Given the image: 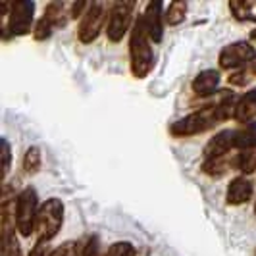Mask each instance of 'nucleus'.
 I'll return each mask as SVG.
<instances>
[{
	"label": "nucleus",
	"instance_id": "nucleus-1",
	"mask_svg": "<svg viewBox=\"0 0 256 256\" xmlns=\"http://www.w3.org/2000/svg\"><path fill=\"white\" fill-rule=\"evenodd\" d=\"M239 98H235L231 92H226L216 104H210L204 108H198L191 112L189 116L181 118L178 122L172 124L170 133L174 137H192V135H200L208 129H212L214 126H218L222 122L230 120L235 114V104Z\"/></svg>",
	"mask_w": 256,
	"mask_h": 256
},
{
	"label": "nucleus",
	"instance_id": "nucleus-2",
	"mask_svg": "<svg viewBox=\"0 0 256 256\" xmlns=\"http://www.w3.org/2000/svg\"><path fill=\"white\" fill-rule=\"evenodd\" d=\"M129 66L133 77L137 79H144L154 68L152 40L141 18L133 22V27L129 31Z\"/></svg>",
	"mask_w": 256,
	"mask_h": 256
},
{
	"label": "nucleus",
	"instance_id": "nucleus-3",
	"mask_svg": "<svg viewBox=\"0 0 256 256\" xmlns=\"http://www.w3.org/2000/svg\"><path fill=\"white\" fill-rule=\"evenodd\" d=\"M2 18L6 20L2 24V35L8 37H22L29 31L33 33L31 24H33V14H35V2L33 0H20L12 4H2Z\"/></svg>",
	"mask_w": 256,
	"mask_h": 256
},
{
	"label": "nucleus",
	"instance_id": "nucleus-4",
	"mask_svg": "<svg viewBox=\"0 0 256 256\" xmlns=\"http://www.w3.org/2000/svg\"><path fill=\"white\" fill-rule=\"evenodd\" d=\"M64 202L60 198H48L38 208L37 224H35V235L37 241H46L50 243L58 235L64 224Z\"/></svg>",
	"mask_w": 256,
	"mask_h": 256
},
{
	"label": "nucleus",
	"instance_id": "nucleus-5",
	"mask_svg": "<svg viewBox=\"0 0 256 256\" xmlns=\"http://www.w3.org/2000/svg\"><path fill=\"white\" fill-rule=\"evenodd\" d=\"M38 198L35 189L26 187L22 192H18V202H16V224L22 237H31L35 233V224L38 216Z\"/></svg>",
	"mask_w": 256,
	"mask_h": 256
},
{
	"label": "nucleus",
	"instance_id": "nucleus-6",
	"mask_svg": "<svg viewBox=\"0 0 256 256\" xmlns=\"http://www.w3.org/2000/svg\"><path fill=\"white\" fill-rule=\"evenodd\" d=\"M108 12H110V6H106L102 2H90L89 10L79 20V27H77V38L83 44H90L98 38L104 24L108 22Z\"/></svg>",
	"mask_w": 256,
	"mask_h": 256
},
{
	"label": "nucleus",
	"instance_id": "nucleus-7",
	"mask_svg": "<svg viewBox=\"0 0 256 256\" xmlns=\"http://www.w3.org/2000/svg\"><path fill=\"white\" fill-rule=\"evenodd\" d=\"M256 60V48L248 40H235L231 44H226L218 56L220 70L237 72L243 66L252 64Z\"/></svg>",
	"mask_w": 256,
	"mask_h": 256
},
{
	"label": "nucleus",
	"instance_id": "nucleus-8",
	"mask_svg": "<svg viewBox=\"0 0 256 256\" xmlns=\"http://www.w3.org/2000/svg\"><path fill=\"white\" fill-rule=\"evenodd\" d=\"M135 10V2H112L110 12H108V22H106V37L112 42H120L124 35L129 31L131 18Z\"/></svg>",
	"mask_w": 256,
	"mask_h": 256
},
{
	"label": "nucleus",
	"instance_id": "nucleus-9",
	"mask_svg": "<svg viewBox=\"0 0 256 256\" xmlns=\"http://www.w3.org/2000/svg\"><path fill=\"white\" fill-rule=\"evenodd\" d=\"M142 24L146 27V33L152 42H160L164 37V12L160 2H148L141 16Z\"/></svg>",
	"mask_w": 256,
	"mask_h": 256
},
{
	"label": "nucleus",
	"instance_id": "nucleus-10",
	"mask_svg": "<svg viewBox=\"0 0 256 256\" xmlns=\"http://www.w3.org/2000/svg\"><path fill=\"white\" fill-rule=\"evenodd\" d=\"M231 148H235V131L231 129H224L216 133L204 146V160H212V158H220L230 154Z\"/></svg>",
	"mask_w": 256,
	"mask_h": 256
},
{
	"label": "nucleus",
	"instance_id": "nucleus-11",
	"mask_svg": "<svg viewBox=\"0 0 256 256\" xmlns=\"http://www.w3.org/2000/svg\"><path fill=\"white\" fill-rule=\"evenodd\" d=\"M254 194V185L250 183V180H246L244 176L231 180L228 192H226V200L230 206H241L244 202H248Z\"/></svg>",
	"mask_w": 256,
	"mask_h": 256
},
{
	"label": "nucleus",
	"instance_id": "nucleus-12",
	"mask_svg": "<svg viewBox=\"0 0 256 256\" xmlns=\"http://www.w3.org/2000/svg\"><path fill=\"white\" fill-rule=\"evenodd\" d=\"M233 120L239 124H252L256 120V89L244 92L243 96H239V100L235 104V114Z\"/></svg>",
	"mask_w": 256,
	"mask_h": 256
},
{
	"label": "nucleus",
	"instance_id": "nucleus-13",
	"mask_svg": "<svg viewBox=\"0 0 256 256\" xmlns=\"http://www.w3.org/2000/svg\"><path fill=\"white\" fill-rule=\"evenodd\" d=\"M218 85H220L218 70H204V72L196 74V77L192 79L191 89L198 96H208V94H212L214 90L218 89Z\"/></svg>",
	"mask_w": 256,
	"mask_h": 256
},
{
	"label": "nucleus",
	"instance_id": "nucleus-14",
	"mask_svg": "<svg viewBox=\"0 0 256 256\" xmlns=\"http://www.w3.org/2000/svg\"><path fill=\"white\" fill-rule=\"evenodd\" d=\"M231 168L237 170V154L231 158V154H226V156H220V158H212V160H204L202 162V172L210 178H222L230 172Z\"/></svg>",
	"mask_w": 256,
	"mask_h": 256
},
{
	"label": "nucleus",
	"instance_id": "nucleus-15",
	"mask_svg": "<svg viewBox=\"0 0 256 256\" xmlns=\"http://www.w3.org/2000/svg\"><path fill=\"white\" fill-rule=\"evenodd\" d=\"M187 10H189V6H187V2H183V0H174V2H170L166 8V12H164V24L170 27H176L183 24L185 22V16H187Z\"/></svg>",
	"mask_w": 256,
	"mask_h": 256
},
{
	"label": "nucleus",
	"instance_id": "nucleus-16",
	"mask_svg": "<svg viewBox=\"0 0 256 256\" xmlns=\"http://www.w3.org/2000/svg\"><path fill=\"white\" fill-rule=\"evenodd\" d=\"M252 146H256V122L246 124L235 131V148L244 150V148H252Z\"/></svg>",
	"mask_w": 256,
	"mask_h": 256
},
{
	"label": "nucleus",
	"instance_id": "nucleus-17",
	"mask_svg": "<svg viewBox=\"0 0 256 256\" xmlns=\"http://www.w3.org/2000/svg\"><path fill=\"white\" fill-rule=\"evenodd\" d=\"M230 12L239 22H256V2H230Z\"/></svg>",
	"mask_w": 256,
	"mask_h": 256
},
{
	"label": "nucleus",
	"instance_id": "nucleus-18",
	"mask_svg": "<svg viewBox=\"0 0 256 256\" xmlns=\"http://www.w3.org/2000/svg\"><path fill=\"white\" fill-rule=\"evenodd\" d=\"M237 170L241 174H246V176L256 172V146L237 152Z\"/></svg>",
	"mask_w": 256,
	"mask_h": 256
},
{
	"label": "nucleus",
	"instance_id": "nucleus-19",
	"mask_svg": "<svg viewBox=\"0 0 256 256\" xmlns=\"http://www.w3.org/2000/svg\"><path fill=\"white\" fill-rule=\"evenodd\" d=\"M66 10H68L66 4L52 2V4H48V6L44 8V18H46L48 22H52L54 27L66 26V16H70V14H66ZM70 18H72V16H70Z\"/></svg>",
	"mask_w": 256,
	"mask_h": 256
},
{
	"label": "nucleus",
	"instance_id": "nucleus-20",
	"mask_svg": "<svg viewBox=\"0 0 256 256\" xmlns=\"http://www.w3.org/2000/svg\"><path fill=\"white\" fill-rule=\"evenodd\" d=\"M42 166V156H40V148L38 146H29L24 154V170L29 176H35Z\"/></svg>",
	"mask_w": 256,
	"mask_h": 256
},
{
	"label": "nucleus",
	"instance_id": "nucleus-21",
	"mask_svg": "<svg viewBox=\"0 0 256 256\" xmlns=\"http://www.w3.org/2000/svg\"><path fill=\"white\" fill-rule=\"evenodd\" d=\"M104 256H137V248L129 241H116L110 244Z\"/></svg>",
	"mask_w": 256,
	"mask_h": 256
},
{
	"label": "nucleus",
	"instance_id": "nucleus-22",
	"mask_svg": "<svg viewBox=\"0 0 256 256\" xmlns=\"http://www.w3.org/2000/svg\"><path fill=\"white\" fill-rule=\"evenodd\" d=\"M83 246L76 241H66V243L58 244L54 250H50V256H81Z\"/></svg>",
	"mask_w": 256,
	"mask_h": 256
},
{
	"label": "nucleus",
	"instance_id": "nucleus-23",
	"mask_svg": "<svg viewBox=\"0 0 256 256\" xmlns=\"http://www.w3.org/2000/svg\"><path fill=\"white\" fill-rule=\"evenodd\" d=\"M52 29H54L52 22H48V20L42 16L37 24L33 26V37H35V40H46V38L52 35Z\"/></svg>",
	"mask_w": 256,
	"mask_h": 256
},
{
	"label": "nucleus",
	"instance_id": "nucleus-24",
	"mask_svg": "<svg viewBox=\"0 0 256 256\" xmlns=\"http://www.w3.org/2000/svg\"><path fill=\"white\" fill-rule=\"evenodd\" d=\"M0 256H24L22 254V248H20V243H18V239H16V235L2 239Z\"/></svg>",
	"mask_w": 256,
	"mask_h": 256
},
{
	"label": "nucleus",
	"instance_id": "nucleus-25",
	"mask_svg": "<svg viewBox=\"0 0 256 256\" xmlns=\"http://www.w3.org/2000/svg\"><path fill=\"white\" fill-rule=\"evenodd\" d=\"M10 166H12V148L8 139H2V178L4 180L10 174Z\"/></svg>",
	"mask_w": 256,
	"mask_h": 256
},
{
	"label": "nucleus",
	"instance_id": "nucleus-26",
	"mask_svg": "<svg viewBox=\"0 0 256 256\" xmlns=\"http://www.w3.org/2000/svg\"><path fill=\"white\" fill-rule=\"evenodd\" d=\"M230 85H235V87H244L248 83V74L244 70H237V72H231V76L228 77Z\"/></svg>",
	"mask_w": 256,
	"mask_h": 256
},
{
	"label": "nucleus",
	"instance_id": "nucleus-27",
	"mask_svg": "<svg viewBox=\"0 0 256 256\" xmlns=\"http://www.w3.org/2000/svg\"><path fill=\"white\" fill-rule=\"evenodd\" d=\"M98 250H100V243H98V237H90L89 241L83 246V252L81 256H98Z\"/></svg>",
	"mask_w": 256,
	"mask_h": 256
},
{
	"label": "nucleus",
	"instance_id": "nucleus-28",
	"mask_svg": "<svg viewBox=\"0 0 256 256\" xmlns=\"http://www.w3.org/2000/svg\"><path fill=\"white\" fill-rule=\"evenodd\" d=\"M29 256H50V252H48V243L46 241H37V243L31 246Z\"/></svg>",
	"mask_w": 256,
	"mask_h": 256
},
{
	"label": "nucleus",
	"instance_id": "nucleus-29",
	"mask_svg": "<svg viewBox=\"0 0 256 256\" xmlns=\"http://www.w3.org/2000/svg\"><path fill=\"white\" fill-rule=\"evenodd\" d=\"M250 38H252V40H256V27L250 31Z\"/></svg>",
	"mask_w": 256,
	"mask_h": 256
},
{
	"label": "nucleus",
	"instance_id": "nucleus-30",
	"mask_svg": "<svg viewBox=\"0 0 256 256\" xmlns=\"http://www.w3.org/2000/svg\"><path fill=\"white\" fill-rule=\"evenodd\" d=\"M250 70H252V74H254V76H256V60H254V62H252V64H250Z\"/></svg>",
	"mask_w": 256,
	"mask_h": 256
},
{
	"label": "nucleus",
	"instance_id": "nucleus-31",
	"mask_svg": "<svg viewBox=\"0 0 256 256\" xmlns=\"http://www.w3.org/2000/svg\"><path fill=\"white\" fill-rule=\"evenodd\" d=\"M254 214H256V202H254Z\"/></svg>",
	"mask_w": 256,
	"mask_h": 256
}]
</instances>
